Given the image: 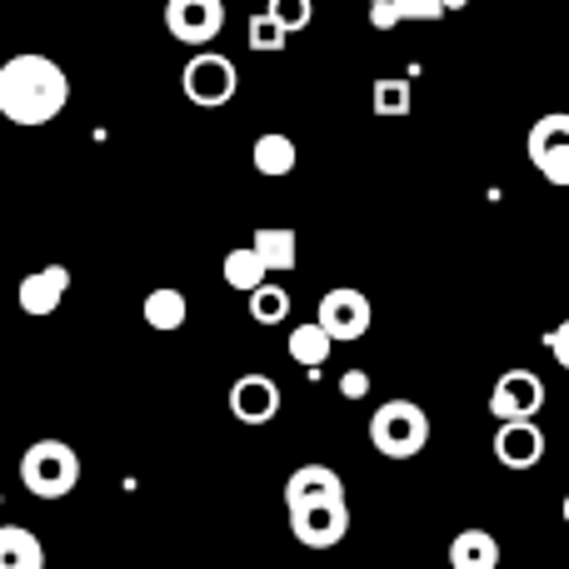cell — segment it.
<instances>
[{
  "label": "cell",
  "mask_w": 569,
  "mask_h": 569,
  "mask_svg": "<svg viewBox=\"0 0 569 569\" xmlns=\"http://www.w3.org/2000/svg\"><path fill=\"white\" fill-rule=\"evenodd\" d=\"M66 100H70V80L50 56L20 50V56H10L0 66V116L10 126H26V130L50 126L66 110Z\"/></svg>",
  "instance_id": "1"
},
{
  "label": "cell",
  "mask_w": 569,
  "mask_h": 569,
  "mask_svg": "<svg viewBox=\"0 0 569 569\" xmlns=\"http://www.w3.org/2000/svg\"><path fill=\"white\" fill-rule=\"evenodd\" d=\"M370 445L385 460H415L430 445V415L415 400H385L370 415Z\"/></svg>",
  "instance_id": "2"
},
{
  "label": "cell",
  "mask_w": 569,
  "mask_h": 569,
  "mask_svg": "<svg viewBox=\"0 0 569 569\" xmlns=\"http://www.w3.org/2000/svg\"><path fill=\"white\" fill-rule=\"evenodd\" d=\"M20 485L36 500H66L80 485V455L66 440H36L20 455Z\"/></svg>",
  "instance_id": "3"
},
{
  "label": "cell",
  "mask_w": 569,
  "mask_h": 569,
  "mask_svg": "<svg viewBox=\"0 0 569 569\" xmlns=\"http://www.w3.org/2000/svg\"><path fill=\"white\" fill-rule=\"evenodd\" d=\"M180 90H186L190 106L220 110V106H230V100H236L240 70H236V60H226L220 50H200V56H190L186 70H180Z\"/></svg>",
  "instance_id": "4"
},
{
  "label": "cell",
  "mask_w": 569,
  "mask_h": 569,
  "mask_svg": "<svg viewBox=\"0 0 569 569\" xmlns=\"http://www.w3.org/2000/svg\"><path fill=\"white\" fill-rule=\"evenodd\" d=\"M290 510V535L305 550H335L350 535V505L345 495L335 500H305V505H284Z\"/></svg>",
  "instance_id": "5"
},
{
  "label": "cell",
  "mask_w": 569,
  "mask_h": 569,
  "mask_svg": "<svg viewBox=\"0 0 569 569\" xmlns=\"http://www.w3.org/2000/svg\"><path fill=\"white\" fill-rule=\"evenodd\" d=\"M525 150H530L535 170H540L550 186H569V116L565 110H550V116L535 120Z\"/></svg>",
  "instance_id": "6"
},
{
  "label": "cell",
  "mask_w": 569,
  "mask_h": 569,
  "mask_svg": "<svg viewBox=\"0 0 569 569\" xmlns=\"http://www.w3.org/2000/svg\"><path fill=\"white\" fill-rule=\"evenodd\" d=\"M166 30L180 46H210L226 30V0H166Z\"/></svg>",
  "instance_id": "7"
},
{
  "label": "cell",
  "mask_w": 569,
  "mask_h": 569,
  "mask_svg": "<svg viewBox=\"0 0 569 569\" xmlns=\"http://www.w3.org/2000/svg\"><path fill=\"white\" fill-rule=\"evenodd\" d=\"M545 410V380L535 370H505L490 390L495 420H535Z\"/></svg>",
  "instance_id": "8"
},
{
  "label": "cell",
  "mask_w": 569,
  "mask_h": 569,
  "mask_svg": "<svg viewBox=\"0 0 569 569\" xmlns=\"http://www.w3.org/2000/svg\"><path fill=\"white\" fill-rule=\"evenodd\" d=\"M315 320H320L325 330L335 335V340H360V335L370 330L375 310H370V300H365L360 290L340 284V290H330V295L320 300V315H315Z\"/></svg>",
  "instance_id": "9"
},
{
  "label": "cell",
  "mask_w": 569,
  "mask_h": 569,
  "mask_svg": "<svg viewBox=\"0 0 569 569\" xmlns=\"http://www.w3.org/2000/svg\"><path fill=\"white\" fill-rule=\"evenodd\" d=\"M495 460L505 470H535L545 460V430L535 420H500V430H495Z\"/></svg>",
  "instance_id": "10"
},
{
  "label": "cell",
  "mask_w": 569,
  "mask_h": 569,
  "mask_svg": "<svg viewBox=\"0 0 569 569\" xmlns=\"http://www.w3.org/2000/svg\"><path fill=\"white\" fill-rule=\"evenodd\" d=\"M230 415L240 425H270L280 415V385L270 375H240L230 385Z\"/></svg>",
  "instance_id": "11"
},
{
  "label": "cell",
  "mask_w": 569,
  "mask_h": 569,
  "mask_svg": "<svg viewBox=\"0 0 569 569\" xmlns=\"http://www.w3.org/2000/svg\"><path fill=\"white\" fill-rule=\"evenodd\" d=\"M66 290H70V270L66 266H40V270H30V276L20 280L16 305L30 315V320H46V315H56L60 305H66Z\"/></svg>",
  "instance_id": "12"
},
{
  "label": "cell",
  "mask_w": 569,
  "mask_h": 569,
  "mask_svg": "<svg viewBox=\"0 0 569 569\" xmlns=\"http://www.w3.org/2000/svg\"><path fill=\"white\" fill-rule=\"evenodd\" d=\"M345 495V480L330 465H300V470L284 480V505H305V500H335Z\"/></svg>",
  "instance_id": "13"
},
{
  "label": "cell",
  "mask_w": 569,
  "mask_h": 569,
  "mask_svg": "<svg viewBox=\"0 0 569 569\" xmlns=\"http://www.w3.org/2000/svg\"><path fill=\"white\" fill-rule=\"evenodd\" d=\"M40 565H46V545L26 525H0V569H40Z\"/></svg>",
  "instance_id": "14"
},
{
  "label": "cell",
  "mask_w": 569,
  "mask_h": 569,
  "mask_svg": "<svg viewBox=\"0 0 569 569\" xmlns=\"http://www.w3.org/2000/svg\"><path fill=\"white\" fill-rule=\"evenodd\" d=\"M330 350H335V335L325 330L320 320H310V325H295L290 330V360L295 365H305V370H320L325 360H330Z\"/></svg>",
  "instance_id": "15"
},
{
  "label": "cell",
  "mask_w": 569,
  "mask_h": 569,
  "mask_svg": "<svg viewBox=\"0 0 569 569\" xmlns=\"http://www.w3.org/2000/svg\"><path fill=\"white\" fill-rule=\"evenodd\" d=\"M450 565L455 569H495L500 565V540L490 530H465L450 545Z\"/></svg>",
  "instance_id": "16"
},
{
  "label": "cell",
  "mask_w": 569,
  "mask_h": 569,
  "mask_svg": "<svg viewBox=\"0 0 569 569\" xmlns=\"http://www.w3.org/2000/svg\"><path fill=\"white\" fill-rule=\"evenodd\" d=\"M256 256L266 260L270 276L295 270V230L290 226H260L256 230Z\"/></svg>",
  "instance_id": "17"
},
{
  "label": "cell",
  "mask_w": 569,
  "mask_h": 569,
  "mask_svg": "<svg viewBox=\"0 0 569 569\" xmlns=\"http://www.w3.org/2000/svg\"><path fill=\"white\" fill-rule=\"evenodd\" d=\"M140 315H146L150 330H180L186 315H190V305H186V295L180 290H150L146 305H140Z\"/></svg>",
  "instance_id": "18"
},
{
  "label": "cell",
  "mask_w": 569,
  "mask_h": 569,
  "mask_svg": "<svg viewBox=\"0 0 569 569\" xmlns=\"http://www.w3.org/2000/svg\"><path fill=\"white\" fill-rule=\"evenodd\" d=\"M256 170L260 176H270V180L290 176L295 170V140L280 136V130H266V136L256 140Z\"/></svg>",
  "instance_id": "19"
},
{
  "label": "cell",
  "mask_w": 569,
  "mask_h": 569,
  "mask_svg": "<svg viewBox=\"0 0 569 569\" xmlns=\"http://www.w3.org/2000/svg\"><path fill=\"white\" fill-rule=\"evenodd\" d=\"M220 276H226L230 290H246L250 295L260 280H270V270H266V260L256 256V246H250V250H230L226 266H220Z\"/></svg>",
  "instance_id": "20"
},
{
  "label": "cell",
  "mask_w": 569,
  "mask_h": 569,
  "mask_svg": "<svg viewBox=\"0 0 569 569\" xmlns=\"http://www.w3.org/2000/svg\"><path fill=\"white\" fill-rule=\"evenodd\" d=\"M284 315H290V290L260 280L256 290H250V320H256V325H280Z\"/></svg>",
  "instance_id": "21"
},
{
  "label": "cell",
  "mask_w": 569,
  "mask_h": 569,
  "mask_svg": "<svg viewBox=\"0 0 569 569\" xmlns=\"http://www.w3.org/2000/svg\"><path fill=\"white\" fill-rule=\"evenodd\" d=\"M410 106H415L410 80H400V76L375 80V110H380V116H410Z\"/></svg>",
  "instance_id": "22"
},
{
  "label": "cell",
  "mask_w": 569,
  "mask_h": 569,
  "mask_svg": "<svg viewBox=\"0 0 569 569\" xmlns=\"http://www.w3.org/2000/svg\"><path fill=\"white\" fill-rule=\"evenodd\" d=\"M250 50H284V40H290V30L280 26L276 16H270V10H256V16H250Z\"/></svg>",
  "instance_id": "23"
},
{
  "label": "cell",
  "mask_w": 569,
  "mask_h": 569,
  "mask_svg": "<svg viewBox=\"0 0 569 569\" xmlns=\"http://www.w3.org/2000/svg\"><path fill=\"white\" fill-rule=\"evenodd\" d=\"M266 10L280 20L284 30H290V36H295V30H305V26L315 20V0H270Z\"/></svg>",
  "instance_id": "24"
},
{
  "label": "cell",
  "mask_w": 569,
  "mask_h": 569,
  "mask_svg": "<svg viewBox=\"0 0 569 569\" xmlns=\"http://www.w3.org/2000/svg\"><path fill=\"white\" fill-rule=\"evenodd\" d=\"M405 20H440L445 16V0H395Z\"/></svg>",
  "instance_id": "25"
},
{
  "label": "cell",
  "mask_w": 569,
  "mask_h": 569,
  "mask_svg": "<svg viewBox=\"0 0 569 569\" xmlns=\"http://www.w3.org/2000/svg\"><path fill=\"white\" fill-rule=\"evenodd\" d=\"M545 345H550V355H555V365L560 370H569V320H560L550 335H545Z\"/></svg>",
  "instance_id": "26"
},
{
  "label": "cell",
  "mask_w": 569,
  "mask_h": 569,
  "mask_svg": "<svg viewBox=\"0 0 569 569\" xmlns=\"http://www.w3.org/2000/svg\"><path fill=\"white\" fill-rule=\"evenodd\" d=\"M400 6H395V0H375V6H370V26L375 30H395V26H400Z\"/></svg>",
  "instance_id": "27"
},
{
  "label": "cell",
  "mask_w": 569,
  "mask_h": 569,
  "mask_svg": "<svg viewBox=\"0 0 569 569\" xmlns=\"http://www.w3.org/2000/svg\"><path fill=\"white\" fill-rule=\"evenodd\" d=\"M365 390H370V375H365V370H350V375L340 380V395H345V400H360Z\"/></svg>",
  "instance_id": "28"
},
{
  "label": "cell",
  "mask_w": 569,
  "mask_h": 569,
  "mask_svg": "<svg viewBox=\"0 0 569 569\" xmlns=\"http://www.w3.org/2000/svg\"><path fill=\"white\" fill-rule=\"evenodd\" d=\"M460 6H470V0H445V16H450V10H460Z\"/></svg>",
  "instance_id": "29"
},
{
  "label": "cell",
  "mask_w": 569,
  "mask_h": 569,
  "mask_svg": "<svg viewBox=\"0 0 569 569\" xmlns=\"http://www.w3.org/2000/svg\"><path fill=\"white\" fill-rule=\"evenodd\" d=\"M560 515H565V525H569V495H565V505H560Z\"/></svg>",
  "instance_id": "30"
},
{
  "label": "cell",
  "mask_w": 569,
  "mask_h": 569,
  "mask_svg": "<svg viewBox=\"0 0 569 569\" xmlns=\"http://www.w3.org/2000/svg\"><path fill=\"white\" fill-rule=\"evenodd\" d=\"M370 6H375V0H370Z\"/></svg>",
  "instance_id": "31"
}]
</instances>
